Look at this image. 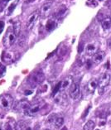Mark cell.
<instances>
[{"label":"cell","mask_w":111,"mask_h":130,"mask_svg":"<svg viewBox=\"0 0 111 130\" xmlns=\"http://www.w3.org/2000/svg\"><path fill=\"white\" fill-rule=\"evenodd\" d=\"M16 37H17V36H16L12 27H8L5 32L4 39H3V44H4L5 48H9L13 45Z\"/></svg>","instance_id":"1"},{"label":"cell","mask_w":111,"mask_h":130,"mask_svg":"<svg viewBox=\"0 0 111 130\" xmlns=\"http://www.w3.org/2000/svg\"><path fill=\"white\" fill-rule=\"evenodd\" d=\"M45 80V75L42 71H36L33 73L29 79H28V84L31 88H36L41 85Z\"/></svg>","instance_id":"2"},{"label":"cell","mask_w":111,"mask_h":130,"mask_svg":"<svg viewBox=\"0 0 111 130\" xmlns=\"http://www.w3.org/2000/svg\"><path fill=\"white\" fill-rule=\"evenodd\" d=\"M45 104H46V103L43 100L37 101V102L31 104L29 108L25 110V113L28 116H35L37 113L40 112V111L43 109V107L45 106Z\"/></svg>","instance_id":"3"},{"label":"cell","mask_w":111,"mask_h":130,"mask_svg":"<svg viewBox=\"0 0 111 130\" xmlns=\"http://www.w3.org/2000/svg\"><path fill=\"white\" fill-rule=\"evenodd\" d=\"M13 105V98L11 94H4L0 95V108L2 109L8 111L11 109Z\"/></svg>","instance_id":"4"},{"label":"cell","mask_w":111,"mask_h":130,"mask_svg":"<svg viewBox=\"0 0 111 130\" xmlns=\"http://www.w3.org/2000/svg\"><path fill=\"white\" fill-rule=\"evenodd\" d=\"M81 94L80 85L78 82H72V84L70 85L69 89V94L70 97L73 100H77Z\"/></svg>","instance_id":"5"},{"label":"cell","mask_w":111,"mask_h":130,"mask_svg":"<svg viewBox=\"0 0 111 130\" xmlns=\"http://www.w3.org/2000/svg\"><path fill=\"white\" fill-rule=\"evenodd\" d=\"M39 15H40L39 10H37V11H35L34 12H33V13H31L29 17H28V19H27V23H26L27 28L28 30L33 29V27H34V25H35V23H36L37 20L38 19Z\"/></svg>","instance_id":"6"},{"label":"cell","mask_w":111,"mask_h":130,"mask_svg":"<svg viewBox=\"0 0 111 130\" xmlns=\"http://www.w3.org/2000/svg\"><path fill=\"white\" fill-rule=\"evenodd\" d=\"M31 105L29 101L27 100H22L18 101L17 103L15 104V105L13 106V109L17 112H20V111H23V110H26L27 109L29 106Z\"/></svg>","instance_id":"7"},{"label":"cell","mask_w":111,"mask_h":130,"mask_svg":"<svg viewBox=\"0 0 111 130\" xmlns=\"http://www.w3.org/2000/svg\"><path fill=\"white\" fill-rule=\"evenodd\" d=\"M110 81V75L109 73H104L100 75V79L98 80V83H99V88H104L106 87L109 84Z\"/></svg>","instance_id":"8"},{"label":"cell","mask_w":111,"mask_h":130,"mask_svg":"<svg viewBox=\"0 0 111 130\" xmlns=\"http://www.w3.org/2000/svg\"><path fill=\"white\" fill-rule=\"evenodd\" d=\"M99 85V83H98V80H96V79H92L90 81L88 82L86 86H85V90L87 91V93L89 94H92L94 93V90H96V88Z\"/></svg>","instance_id":"9"},{"label":"cell","mask_w":111,"mask_h":130,"mask_svg":"<svg viewBox=\"0 0 111 130\" xmlns=\"http://www.w3.org/2000/svg\"><path fill=\"white\" fill-rule=\"evenodd\" d=\"M15 56L14 54L11 52H3L2 53V61L5 63H12V61H14Z\"/></svg>","instance_id":"10"},{"label":"cell","mask_w":111,"mask_h":130,"mask_svg":"<svg viewBox=\"0 0 111 130\" xmlns=\"http://www.w3.org/2000/svg\"><path fill=\"white\" fill-rule=\"evenodd\" d=\"M55 102L56 104H58L59 105L66 106V104H67V97H66V94L64 92H62V93L58 94V95L55 98Z\"/></svg>","instance_id":"11"},{"label":"cell","mask_w":111,"mask_h":130,"mask_svg":"<svg viewBox=\"0 0 111 130\" xmlns=\"http://www.w3.org/2000/svg\"><path fill=\"white\" fill-rule=\"evenodd\" d=\"M52 3H46V4H44L42 9H41V12H42V18H46L50 15L51 10H52Z\"/></svg>","instance_id":"12"},{"label":"cell","mask_w":111,"mask_h":130,"mask_svg":"<svg viewBox=\"0 0 111 130\" xmlns=\"http://www.w3.org/2000/svg\"><path fill=\"white\" fill-rule=\"evenodd\" d=\"M104 56H105V52H103V51L97 52L93 56V62H94L96 64H100V63L104 60Z\"/></svg>","instance_id":"13"},{"label":"cell","mask_w":111,"mask_h":130,"mask_svg":"<svg viewBox=\"0 0 111 130\" xmlns=\"http://www.w3.org/2000/svg\"><path fill=\"white\" fill-rule=\"evenodd\" d=\"M101 23V26H102L104 30H108L111 27V18L109 16L106 15L102 20L100 21Z\"/></svg>","instance_id":"14"},{"label":"cell","mask_w":111,"mask_h":130,"mask_svg":"<svg viewBox=\"0 0 111 130\" xmlns=\"http://www.w3.org/2000/svg\"><path fill=\"white\" fill-rule=\"evenodd\" d=\"M66 7L65 5H61L60 6V7L56 9V11L55 12V13H54V17L55 18H62V16L65 14V12H66Z\"/></svg>","instance_id":"15"},{"label":"cell","mask_w":111,"mask_h":130,"mask_svg":"<svg viewBox=\"0 0 111 130\" xmlns=\"http://www.w3.org/2000/svg\"><path fill=\"white\" fill-rule=\"evenodd\" d=\"M97 46L94 43H90L86 46V53L89 56H94L97 52Z\"/></svg>","instance_id":"16"},{"label":"cell","mask_w":111,"mask_h":130,"mask_svg":"<svg viewBox=\"0 0 111 130\" xmlns=\"http://www.w3.org/2000/svg\"><path fill=\"white\" fill-rule=\"evenodd\" d=\"M56 27V22L55 19H49L46 24V30L48 31H52Z\"/></svg>","instance_id":"17"},{"label":"cell","mask_w":111,"mask_h":130,"mask_svg":"<svg viewBox=\"0 0 111 130\" xmlns=\"http://www.w3.org/2000/svg\"><path fill=\"white\" fill-rule=\"evenodd\" d=\"M15 130H26L27 128V123L23 121V120H19L15 123Z\"/></svg>","instance_id":"18"},{"label":"cell","mask_w":111,"mask_h":130,"mask_svg":"<svg viewBox=\"0 0 111 130\" xmlns=\"http://www.w3.org/2000/svg\"><path fill=\"white\" fill-rule=\"evenodd\" d=\"M54 127L56 129H59L60 128H61L62 125L64 124V119L62 117H56V119H55V121L53 123Z\"/></svg>","instance_id":"19"},{"label":"cell","mask_w":111,"mask_h":130,"mask_svg":"<svg viewBox=\"0 0 111 130\" xmlns=\"http://www.w3.org/2000/svg\"><path fill=\"white\" fill-rule=\"evenodd\" d=\"M72 84V77L71 76H69L67 78H66L64 80L61 81V90H65L66 88H67L69 85H71Z\"/></svg>","instance_id":"20"},{"label":"cell","mask_w":111,"mask_h":130,"mask_svg":"<svg viewBox=\"0 0 111 130\" xmlns=\"http://www.w3.org/2000/svg\"><path fill=\"white\" fill-rule=\"evenodd\" d=\"M18 4V0H13L12 3H11V4H9L8 6V10H7V15H11L12 13V12L14 11V9L15 8L17 7V5Z\"/></svg>","instance_id":"21"},{"label":"cell","mask_w":111,"mask_h":130,"mask_svg":"<svg viewBox=\"0 0 111 130\" xmlns=\"http://www.w3.org/2000/svg\"><path fill=\"white\" fill-rule=\"evenodd\" d=\"M12 28H13V31L16 34V36H19L20 31H21V23L19 21H15L13 24H12Z\"/></svg>","instance_id":"22"},{"label":"cell","mask_w":111,"mask_h":130,"mask_svg":"<svg viewBox=\"0 0 111 130\" xmlns=\"http://www.w3.org/2000/svg\"><path fill=\"white\" fill-rule=\"evenodd\" d=\"M94 126H96V123L92 120H89V121L85 123L83 129L84 130H93L94 128Z\"/></svg>","instance_id":"23"},{"label":"cell","mask_w":111,"mask_h":130,"mask_svg":"<svg viewBox=\"0 0 111 130\" xmlns=\"http://www.w3.org/2000/svg\"><path fill=\"white\" fill-rule=\"evenodd\" d=\"M61 81L58 82L57 84L56 85V86L54 87L53 90H52V96H55L56 94H57L58 92L61 90Z\"/></svg>","instance_id":"24"},{"label":"cell","mask_w":111,"mask_h":130,"mask_svg":"<svg viewBox=\"0 0 111 130\" xmlns=\"http://www.w3.org/2000/svg\"><path fill=\"white\" fill-rule=\"evenodd\" d=\"M5 72H6V67L0 62V78L4 76Z\"/></svg>","instance_id":"25"},{"label":"cell","mask_w":111,"mask_h":130,"mask_svg":"<svg viewBox=\"0 0 111 130\" xmlns=\"http://www.w3.org/2000/svg\"><path fill=\"white\" fill-rule=\"evenodd\" d=\"M25 41H26L25 36L24 35H21V36L19 37V38H18V44H19V46H23L25 44Z\"/></svg>","instance_id":"26"},{"label":"cell","mask_w":111,"mask_h":130,"mask_svg":"<svg viewBox=\"0 0 111 130\" xmlns=\"http://www.w3.org/2000/svg\"><path fill=\"white\" fill-rule=\"evenodd\" d=\"M12 125L11 124V123H9V122H8L7 123L5 124V126H4V130H12Z\"/></svg>","instance_id":"27"},{"label":"cell","mask_w":111,"mask_h":130,"mask_svg":"<svg viewBox=\"0 0 111 130\" xmlns=\"http://www.w3.org/2000/svg\"><path fill=\"white\" fill-rule=\"evenodd\" d=\"M91 109V105H89L87 108H86V109L85 110V112L83 113V115H82V118H85L87 115H88V113H89V111H90V109Z\"/></svg>","instance_id":"28"},{"label":"cell","mask_w":111,"mask_h":130,"mask_svg":"<svg viewBox=\"0 0 111 130\" xmlns=\"http://www.w3.org/2000/svg\"><path fill=\"white\" fill-rule=\"evenodd\" d=\"M92 61H90V60H87V61H85V64H86V68L87 69H90L92 66Z\"/></svg>","instance_id":"29"},{"label":"cell","mask_w":111,"mask_h":130,"mask_svg":"<svg viewBox=\"0 0 111 130\" xmlns=\"http://www.w3.org/2000/svg\"><path fill=\"white\" fill-rule=\"evenodd\" d=\"M85 63V57H81L80 60H79V66L84 65Z\"/></svg>","instance_id":"30"},{"label":"cell","mask_w":111,"mask_h":130,"mask_svg":"<svg viewBox=\"0 0 111 130\" xmlns=\"http://www.w3.org/2000/svg\"><path fill=\"white\" fill-rule=\"evenodd\" d=\"M4 27V21H0V33L2 32Z\"/></svg>","instance_id":"31"},{"label":"cell","mask_w":111,"mask_h":130,"mask_svg":"<svg viewBox=\"0 0 111 130\" xmlns=\"http://www.w3.org/2000/svg\"><path fill=\"white\" fill-rule=\"evenodd\" d=\"M105 5L107 7H109V8H111V0H108V1L105 3Z\"/></svg>","instance_id":"32"},{"label":"cell","mask_w":111,"mask_h":130,"mask_svg":"<svg viewBox=\"0 0 111 130\" xmlns=\"http://www.w3.org/2000/svg\"><path fill=\"white\" fill-rule=\"evenodd\" d=\"M83 48H84V46H83V45H82V44L81 43L80 45H79V50H78V51H79V52L81 53V52H82V51H83Z\"/></svg>","instance_id":"33"},{"label":"cell","mask_w":111,"mask_h":130,"mask_svg":"<svg viewBox=\"0 0 111 130\" xmlns=\"http://www.w3.org/2000/svg\"><path fill=\"white\" fill-rule=\"evenodd\" d=\"M99 94H103L104 92V88H99Z\"/></svg>","instance_id":"34"},{"label":"cell","mask_w":111,"mask_h":130,"mask_svg":"<svg viewBox=\"0 0 111 130\" xmlns=\"http://www.w3.org/2000/svg\"><path fill=\"white\" fill-rule=\"evenodd\" d=\"M108 46H109V48L111 49V38L109 41H108Z\"/></svg>","instance_id":"35"},{"label":"cell","mask_w":111,"mask_h":130,"mask_svg":"<svg viewBox=\"0 0 111 130\" xmlns=\"http://www.w3.org/2000/svg\"><path fill=\"white\" fill-rule=\"evenodd\" d=\"M31 93H33V91H31V90H30V91L27 90L26 92H25V94H27H27H31Z\"/></svg>","instance_id":"36"},{"label":"cell","mask_w":111,"mask_h":130,"mask_svg":"<svg viewBox=\"0 0 111 130\" xmlns=\"http://www.w3.org/2000/svg\"><path fill=\"white\" fill-rule=\"evenodd\" d=\"M26 130H33V129H31V127H28V126H27V129H26Z\"/></svg>","instance_id":"37"},{"label":"cell","mask_w":111,"mask_h":130,"mask_svg":"<svg viewBox=\"0 0 111 130\" xmlns=\"http://www.w3.org/2000/svg\"><path fill=\"white\" fill-rule=\"evenodd\" d=\"M61 130H67V128H66V127H64V128H63Z\"/></svg>","instance_id":"38"},{"label":"cell","mask_w":111,"mask_h":130,"mask_svg":"<svg viewBox=\"0 0 111 130\" xmlns=\"http://www.w3.org/2000/svg\"><path fill=\"white\" fill-rule=\"evenodd\" d=\"M44 130H51V129H50V128H45Z\"/></svg>","instance_id":"39"},{"label":"cell","mask_w":111,"mask_h":130,"mask_svg":"<svg viewBox=\"0 0 111 130\" xmlns=\"http://www.w3.org/2000/svg\"><path fill=\"white\" fill-rule=\"evenodd\" d=\"M2 4V0H0V5Z\"/></svg>","instance_id":"40"},{"label":"cell","mask_w":111,"mask_h":130,"mask_svg":"<svg viewBox=\"0 0 111 130\" xmlns=\"http://www.w3.org/2000/svg\"><path fill=\"white\" fill-rule=\"evenodd\" d=\"M96 130H100V129H96Z\"/></svg>","instance_id":"41"}]
</instances>
